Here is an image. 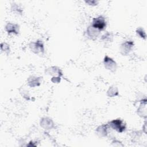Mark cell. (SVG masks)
Wrapping results in <instances>:
<instances>
[{
	"mask_svg": "<svg viewBox=\"0 0 147 147\" xmlns=\"http://www.w3.org/2000/svg\"><path fill=\"white\" fill-rule=\"evenodd\" d=\"M84 2L88 5L92 6H96L98 4V3H99L98 1H96V0H87V1L85 0Z\"/></svg>",
	"mask_w": 147,
	"mask_h": 147,
	"instance_id": "20",
	"label": "cell"
},
{
	"mask_svg": "<svg viewBox=\"0 0 147 147\" xmlns=\"http://www.w3.org/2000/svg\"><path fill=\"white\" fill-rule=\"evenodd\" d=\"M91 25L99 31L104 30L107 26L106 18L103 16H99L92 19Z\"/></svg>",
	"mask_w": 147,
	"mask_h": 147,
	"instance_id": "3",
	"label": "cell"
},
{
	"mask_svg": "<svg viewBox=\"0 0 147 147\" xmlns=\"http://www.w3.org/2000/svg\"><path fill=\"white\" fill-rule=\"evenodd\" d=\"M109 126L107 123L102 124L98 126L95 129V133L99 138H105L108 136V130Z\"/></svg>",
	"mask_w": 147,
	"mask_h": 147,
	"instance_id": "11",
	"label": "cell"
},
{
	"mask_svg": "<svg viewBox=\"0 0 147 147\" xmlns=\"http://www.w3.org/2000/svg\"><path fill=\"white\" fill-rule=\"evenodd\" d=\"M86 33L87 36L89 39L95 41L97 39V38L99 36L100 31L94 28L91 25H90L87 28Z\"/></svg>",
	"mask_w": 147,
	"mask_h": 147,
	"instance_id": "12",
	"label": "cell"
},
{
	"mask_svg": "<svg viewBox=\"0 0 147 147\" xmlns=\"http://www.w3.org/2000/svg\"><path fill=\"white\" fill-rule=\"evenodd\" d=\"M61 77H60V76H53L51 78V80L52 83L57 84L61 82Z\"/></svg>",
	"mask_w": 147,
	"mask_h": 147,
	"instance_id": "21",
	"label": "cell"
},
{
	"mask_svg": "<svg viewBox=\"0 0 147 147\" xmlns=\"http://www.w3.org/2000/svg\"><path fill=\"white\" fill-rule=\"evenodd\" d=\"M10 9H11V11L16 15H17V16L23 15L24 9L20 5L16 2H13L11 3Z\"/></svg>",
	"mask_w": 147,
	"mask_h": 147,
	"instance_id": "13",
	"label": "cell"
},
{
	"mask_svg": "<svg viewBox=\"0 0 147 147\" xmlns=\"http://www.w3.org/2000/svg\"><path fill=\"white\" fill-rule=\"evenodd\" d=\"M134 47V42L128 40L123 42L119 47V52L122 56H127L133 51Z\"/></svg>",
	"mask_w": 147,
	"mask_h": 147,
	"instance_id": "4",
	"label": "cell"
},
{
	"mask_svg": "<svg viewBox=\"0 0 147 147\" xmlns=\"http://www.w3.org/2000/svg\"><path fill=\"white\" fill-rule=\"evenodd\" d=\"M140 105L137 110V115L141 118H143L145 119H146L147 112H146V105H147V99L146 98H144L141 99L140 101Z\"/></svg>",
	"mask_w": 147,
	"mask_h": 147,
	"instance_id": "7",
	"label": "cell"
},
{
	"mask_svg": "<svg viewBox=\"0 0 147 147\" xmlns=\"http://www.w3.org/2000/svg\"><path fill=\"white\" fill-rule=\"evenodd\" d=\"M19 91H20V94L21 95V96L24 99H25L26 100H30V94L29 93V91L27 90H26L24 88H20Z\"/></svg>",
	"mask_w": 147,
	"mask_h": 147,
	"instance_id": "18",
	"label": "cell"
},
{
	"mask_svg": "<svg viewBox=\"0 0 147 147\" xmlns=\"http://www.w3.org/2000/svg\"><path fill=\"white\" fill-rule=\"evenodd\" d=\"M106 94L107 96L110 98H113L119 96V90L118 87L115 85H111L108 88Z\"/></svg>",
	"mask_w": 147,
	"mask_h": 147,
	"instance_id": "14",
	"label": "cell"
},
{
	"mask_svg": "<svg viewBox=\"0 0 147 147\" xmlns=\"http://www.w3.org/2000/svg\"><path fill=\"white\" fill-rule=\"evenodd\" d=\"M114 35L112 32H106L105 33H104L100 37V40L106 43H110L111 42L113 41Z\"/></svg>",
	"mask_w": 147,
	"mask_h": 147,
	"instance_id": "15",
	"label": "cell"
},
{
	"mask_svg": "<svg viewBox=\"0 0 147 147\" xmlns=\"http://www.w3.org/2000/svg\"><path fill=\"white\" fill-rule=\"evenodd\" d=\"M5 30L8 34H14L18 35L20 33V26L18 24L9 22L6 24L5 26Z\"/></svg>",
	"mask_w": 147,
	"mask_h": 147,
	"instance_id": "9",
	"label": "cell"
},
{
	"mask_svg": "<svg viewBox=\"0 0 147 147\" xmlns=\"http://www.w3.org/2000/svg\"><path fill=\"white\" fill-rule=\"evenodd\" d=\"M136 33L137 36L139 38L142 40H146V32L142 27H138L136 30Z\"/></svg>",
	"mask_w": 147,
	"mask_h": 147,
	"instance_id": "16",
	"label": "cell"
},
{
	"mask_svg": "<svg viewBox=\"0 0 147 147\" xmlns=\"http://www.w3.org/2000/svg\"><path fill=\"white\" fill-rule=\"evenodd\" d=\"M40 125L46 131L51 130L55 127V124L52 119L48 117H42L40 119Z\"/></svg>",
	"mask_w": 147,
	"mask_h": 147,
	"instance_id": "6",
	"label": "cell"
},
{
	"mask_svg": "<svg viewBox=\"0 0 147 147\" xmlns=\"http://www.w3.org/2000/svg\"><path fill=\"white\" fill-rule=\"evenodd\" d=\"M109 127L115 130L119 133H122L126 130V125L121 118H116L109 121L107 123Z\"/></svg>",
	"mask_w": 147,
	"mask_h": 147,
	"instance_id": "1",
	"label": "cell"
},
{
	"mask_svg": "<svg viewBox=\"0 0 147 147\" xmlns=\"http://www.w3.org/2000/svg\"><path fill=\"white\" fill-rule=\"evenodd\" d=\"M111 145L114 146H123L124 145L122 144V142L115 138H114L111 141Z\"/></svg>",
	"mask_w": 147,
	"mask_h": 147,
	"instance_id": "19",
	"label": "cell"
},
{
	"mask_svg": "<svg viewBox=\"0 0 147 147\" xmlns=\"http://www.w3.org/2000/svg\"><path fill=\"white\" fill-rule=\"evenodd\" d=\"M42 77L37 76H30L27 79V84L31 88L39 87L42 82Z\"/></svg>",
	"mask_w": 147,
	"mask_h": 147,
	"instance_id": "10",
	"label": "cell"
},
{
	"mask_svg": "<svg viewBox=\"0 0 147 147\" xmlns=\"http://www.w3.org/2000/svg\"><path fill=\"white\" fill-rule=\"evenodd\" d=\"M103 65L106 69L112 73H115L117 69V64L116 61L111 57L107 55H105L103 61Z\"/></svg>",
	"mask_w": 147,
	"mask_h": 147,
	"instance_id": "5",
	"label": "cell"
},
{
	"mask_svg": "<svg viewBox=\"0 0 147 147\" xmlns=\"http://www.w3.org/2000/svg\"><path fill=\"white\" fill-rule=\"evenodd\" d=\"M29 47L31 52L34 54H43L45 52L44 43L42 41L40 40L30 42L29 44Z\"/></svg>",
	"mask_w": 147,
	"mask_h": 147,
	"instance_id": "2",
	"label": "cell"
},
{
	"mask_svg": "<svg viewBox=\"0 0 147 147\" xmlns=\"http://www.w3.org/2000/svg\"><path fill=\"white\" fill-rule=\"evenodd\" d=\"M142 131L144 132L145 134H146V121L145 122V123L144 126H142Z\"/></svg>",
	"mask_w": 147,
	"mask_h": 147,
	"instance_id": "22",
	"label": "cell"
},
{
	"mask_svg": "<svg viewBox=\"0 0 147 147\" xmlns=\"http://www.w3.org/2000/svg\"><path fill=\"white\" fill-rule=\"evenodd\" d=\"M1 51L2 52L5 53L6 55H9L10 52V48L9 44H8L7 42H2L1 44Z\"/></svg>",
	"mask_w": 147,
	"mask_h": 147,
	"instance_id": "17",
	"label": "cell"
},
{
	"mask_svg": "<svg viewBox=\"0 0 147 147\" xmlns=\"http://www.w3.org/2000/svg\"><path fill=\"white\" fill-rule=\"evenodd\" d=\"M44 73L47 75L53 76L63 77V74L61 69L57 66H51L45 68Z\"/></svg>",
	"mask_w": 147,
	"mask_h": 147,
	"instance_id": "8",
	"label": "cell"
}]
</instances>
